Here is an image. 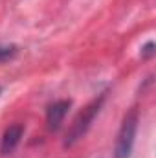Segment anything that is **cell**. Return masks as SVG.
Listing matches in <instances>:
<instances>
[{
  "mask_svg": "<svg viewBox=\"0 0 156 158\" xmlns=\"http://www.w3.org/2000/svg\"><path fill=\"white\" fill-rule=\"evenodd\" d=\"M103 101H105V94H101V96L96 98L86 109H83V112L76 118V121L72 123V127H70V131H68V134H66V142H64L66 145H72L74 142H77L79 138H83V134L88 131V127L92 125L94 118H96L97 112L101 110Z\"/></svg>",
  "mask_w": 156,
  "mask_h": 158,
  "instance_id": "obj_2",
  "label": "cell"
},
{
  "mask_svg": "<svg viewBox=\"0 0 156 158\" xmlns=\"http://www.w3.org/2000/svg\"><path fill=\"white\" fill-rule=\"evenodd\" d=\"M142 55L143 57H153L154 55V42L153 40H149L145 46H142Z\"/></svg>",
  "mask_w": 156,
  "mask_h": 158,
  "instance_id": "obj_6",
  "label": "cell"
},
{
  "mask_svg": "<svg viewBox=\"0 0 156 158\" xmlns=\"http://www.w3.org/2000/svg\"><path fill=\"white\" fill-rule=\"evenodd\" d=\"M136 131H138V110L132 109L125 114L121 121L119 132L116 140V149H114V158H129L134 147L136 140Z\"/></svg>",
  "mask_w": 156,
  "mask_h": 158,
  "instance_id": "obj_1",
  "label": "cell"
},
{
  "mask_svg": "<svg viewBox=\"0 0 156 158\" xmlns=\"http://www.w3.org/2000/svg\"><path fill=\"white\" fill-rule=\"evenodd\" d=\"M17 52H18L17 46H0V63H4V61L15 57Z\"/></svg>",
  "mask_w": 156,
  "mask_h": 158,
  "instance_id": "obj_5",
  "label": "cell"
},
{
  "mask_svg": "<svg viewBox=\"0 0 156 158\" xmlns=\"http://www.w3.org/2000/svg\"><path fill=\"white\" fill-rule=\"evenodd\" d=\"M70 105H72L70 99H61V101H55V103H51L48 107V110H46V123H48L50 131H57L63 125L64 116L70 110Z\"/></svg>",
  "mask_w": 156,
  "mask_h": 158,
  "instance_id": "obj_3",
  "label": "cell"
},
{
  "mask_svg": "<svg viewBox=\"0 0 156 158\" xmlns=\"http://www.w3.org/2000/svg\"><path fill=\"white\" fill-rule=\"evenodd\" d=\"M24 136V125L22 123H15V125H9L4 134H2V142H0V153L2 155H9L17 149V145L20 143Z\"/></svg>",
  "mask_w": 156,
  "mask_h": 158,
  "instance_id": "obj_4",
  "label": "cell"
},
{
  "mask_svg": "<svg viewBox=\"0 0 156 158\" xmlns=\"http://www.w3.org/2000/svg\"><path fill=\"white\" fill-rule=\"evenodd\" d=\"M0 94H2V86H0Z\"/></svg>",
  "mask_w": 156,
  "mask_h": 158,
  "instance_id": "obj_7",
  "label": "cell"
}]
</instances>
